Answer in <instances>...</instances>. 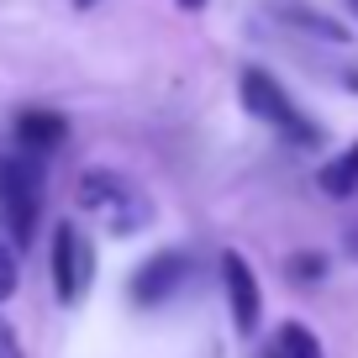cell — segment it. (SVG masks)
Here are the masks:
<instances>
[{
    "label": "cell",
    "mask_w": 358,
    "mask_h": 358,
    "mask_svg": "<svg viewBox=\"0 0 358 358\" xmlns=\"http://www.w3.org/2000/svg\"><path fill=\"white\" fill-rule=\"evenodd\" d=\"M95 285V243L79 222L53 227V290L64 306H79Z\"/></svg>",
    "instance_id": "obj_4"
},
{
    "label": "cell",
    "mask_w": 358,
    "mask_h": 358,
    "mask_svg": "<svg viewBox=\"0 0 358 358\" xmlns=\"http://www.w3.org/2000/svg\"><path fill=\"white\" fill-rule=\"evenodd\" d=\"M16 285H22V274H16V258H11V248L0 243V306L16 295Z\"/></svg>",
    "instance_id": "obj_11"
},
{
    "label": "cell",
    "mask_w": 358,
    "mask_h": 358,
    "mask_svg": "<svg viewBox=\"0 0 358 358\" xmlns=\"http://www.w3.org/2000/svg\"><path fill=\"white\" fill-rule=\"evenodd\" d=\"M353 11H358V0H353Z\"/></svg>",
    "instance_id": "obj_17"
},
{
    "label": "cell",
    "mask_w": 358,
    "mask_h": 358,
    "mask_svg": "<svg viewBox=\"0 0 358 358\" xmlns=\"http://www.w3.org/2000/svg\"><path fill=\"white\" fill-rule=\"evenodd\" d=\"M185 274H190V258L179 253V248L153 253V258L132 274V306H164L169 295L185 285Z\"/></svg>",
    "instance_id": "obj_6"
},
{
    "label": "cell",
    "mask_w": 358,
    "mask_h": 358,
    "mask_svg": "<svg viewBox=\"0 0 358 358\" xmlns=\"http://www.w3.org/2000/svg\"><path fill=\"white\" fill-rule=\"evenodd\" d=\"M179 6H185V11H201V6H206V0H179Z\"/></svg>",
    "instance_id": "obj_15"
},
{
    "label": "cell",
    "mask_w": 358,
    "mask_h": 358,
    "mask_svg": "<svg viewBox=\"0 0 358 358\" xmlns=\"http://www.w3.org/2000/svg\"><path fill=\"white\" fill-rule=\"evenodd\" d=\"M37 216H43V164L0 153V222L16 248L32 243Z\"/></svg>",
    "instance_id": "obj_3"
},
{
    "label": "cell",
    "mask_w": 358,
    "mask_h": 358,
    "mask_svg": "<svg viewBox=\"0 0 358 358\" xmlns=\"http://www.w3.org/2000/svg\"><path fill=\"white\" fill-rule=\"evenodd\" d=\"M74 201H79L85 216L111 227V237H132V232H143V227L153 222V201H148L127 174H116V169H90V174H79Z\"/></svg>",
    "instance_id": "obj_1"
},
{
    "label": "cell",
    "mask_w": 358,
    "mask_h": 358,
    "mask_svg": "<svg viewBox=\"0 0 358 358\" xmlns=\"http://www.w3.org/2000/svg\"><path fill=\"white\" fill-rule=\"evenodd\" d=\"M90 6H101V0H74V11H90Z\"/></svg>",
    "instance_id": "obj_16"
},
{
    "label": "cell",
    "mask_w": 358,
    "mask_h": 358,
    "mask_svg": "<svg viewBox=\"0 0 358 358\" xmlns=\"http://www.w3.org/2000/svg\"><path fill=\"white\" fill-rule=\"evenodd\" d=\"M290 274H306V280H316V274H322V258H295Z\"/></svg>",
    "instance_id": "obj_12"
},
{
    "label": "cell",
    "mask_w": 358,
    "mask_h": 358,
    "mask_svg": "<svg viewBox=\"0 0 358 358\" xmlns=\"http://www.w3.org/2000/svg\"><path fill=\"white\" fill-rule=\"evenodd\" d=\"M343 85H348V90H353V95H358V69H353V74H348V79H343Z\"/></svg>",
    "instance_id": "obj_14"
},
{
    "label": "cell",
    "mask_w": 358,
    "mask_h": 358,
    "mask_svg": "<svg viewBox=\"0 0 358 358\" xmlns=\"http://www.w3.org/2000/svg\"><path fill=\"white\" fill-rule=\"evenodd\" d=\"M274 16H280L285 27H295V32L316 37V43H348V22L316 11V6H306V0H274Z\"/></svg>",
    "instance_id": "obj_8"
},
{
    "label": "cell",
    "mask_w": 358,
    "mask_h": 358,
    "mask_svg": "<svg viewBox=\"0 0 358 358\" xmlns=\"http://www.w3.org/2000/svg\"><path fill=\"white\" fill-rule=\"evenodd\" d=\"M16 143H22L27 153H53V148L69 143V116L48 111V106H27V111L16 116Z\"/></svg>",
    "instance_id": "obj_7"
},
{
    "label": "cell",
    "mask_w": 358,
    "mask_h": 358,
    "mask_svg": "<svg viewBox=\"0 0 358 358\" xmlns=\"http://www.w3.org/2000/svg\"><path fill=\"white\" fill-rule=\"evenodd\" d=\"M237 95H243L248 111H253L264 127H274L285 143H295V148H316L322 143V127L290 101V90L268 74V69H243V74H237Z\"/></svg>",
    "instance_id": "obj_2"
},
{
    "label": "cell",
    "mask_w": 358,
    "mask_h": 358,
    "mask_svg": "<svg viewBox=\"0 0 358 358\" xmlns=\"http://www.w3.org/2000/svg\"><path fill=\"white\" fill-rule=\"evenodd\" d=\"M264 358H322V343L306 322H280V332L268 337Z\"/></svg>",
    "instance_id": "obj_10"
},
{
    "label": "cell",
    "mask_w": 358,
    "mask_h": 358,
    "mask_svg": "<svg viewBox=\"0 0 358 358\" xmlns=\"http://www.w3.org/2000/svg\"><path fill=\"white\" fill-rule=\"evenodd\" d=\"M353 243H358V232H353Z\"/></svg>",
    "instance_id": "obj_18"
},
{
    "label": "cell",
    "mask_w": 358,
    "mask_h": 358,
    "mask_svg": "<svg viewBox=\"0 0 358 358\" xmlns=\"http://www.w3.org/2000/svg\"><path fill=\"white\" fill-rule=\"evenodd\" d=\"M222 285H227V311H232L237 337H253L258 322H264V290H258V274L237 248L222 253Z\"/></svg>",
    "instance_id": "obj_5"
},
{
    "label": "cell",
    "mask_w": 358,
    "mask_h": 358,
    "mask_svg": "<svg viewBox=\"0 0 358 358\" xmlns=\"http://www.w3.org/2000/svg\"><path fill=\"white\" fill-rule=\"evenodd\" d=\"M0 358H16V343H11V327L0 322Z\"/></svg>",
    "instance_id": "obj_13"
},
{
    "label": "cell",
    "mask_w": 358,
    "mask_h": 358,
    "mask_svg": "<svg viewBox=\"0 0 358 358\" xmlns=\"http://www.w3.org/2000/svg\"><path fill=\"white\" fill-rule=\"evenodd\" d=\"M316 185H322V195H332V201H348V195H358V143H348L343 153L332 158V164L316 169Z\"/></svg>",
    "instance_id": "obj_9"
}]
</instances>
